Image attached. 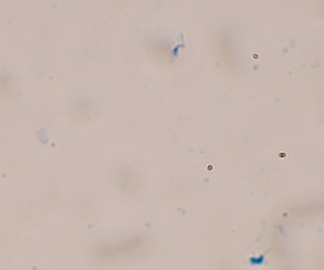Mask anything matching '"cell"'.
Returning a JSON list of instances; mask_svg holds the SVG:
<instances>
[{
    "label": "cell",
    "mask_w": 324,
    "mask_h": 270,
    "mask_svg": "<svg viewBox=\"0 0 324 270\" xmlns=\"http://www.w3.org/2000/svg\"><path fill=\"white\" fill-rule=\"evenodd\" d=\"M217 54L218 58L222 64L230 68H236L237 66V54L235 47L233 44L232 39L228 35L221 37L217 43Z\"/></svg>",
    "instance_id": "cell-1"
}]
</instances>
